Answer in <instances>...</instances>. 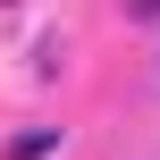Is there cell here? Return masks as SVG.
<instances>
[{"instance_id": "6da1fadb", "label": "cell", "mask_w": 160, "mask_h": 160, "mask_svg": "<svg viewBox=\"0 0 160 160\" xmlns=\"http://www.w3.org/2000/svg\"><path fill=\"white\" fill-rule=\"evenodd\" d=\"M51 143H59V127H25V135L8 143V160H42V152H51Z\"/></svg>"}, {"instance_id": "7a4b0ae2", "label": "cell", "mask_w": 160, "mask_h": 160, "mask_svg": "<svg viewBox=\"0 0 160 160\" xmlns=\"http://www.w3.org/2000/svg\"><path fill=\"white\" fill-rule=\"evenodd\" d=\"M127 17H135V25H152V17H160V0H127Z\"/></svg>"}]
</instances>
